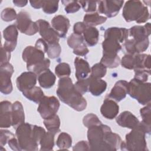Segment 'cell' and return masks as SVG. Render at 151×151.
Instances as JSON below:
<instances>
[{
  "label": "cell",
  "mask_w": 151,
  "mask_h": 151,
  "mask_svg": "<svg viewBox=\"0 0 151 151\" xmlns=\"http://www.w3.org/2000/svg\"><path fill=\"white\" fill-rule=\"evenodd\" d=\"M51 25L60 38H64L70 28V21L63 15H56L51 20Z\"/></svg>",
  "instance_id": "ac0fdd59"
},
{
  "label": "cell",
  "mask_w": 151,
  "mask_h": 151,
  "mask_svg": "<svg viewBox=\"0 0 151 151\" xmlns=\"http://www.w3.org/2000/svg\"><path fill=\"white\" fill-rule=\"evenodd\" d=\"M127 94L140 104L146 105L151 101V84L133 78L128 82Z\"/></svg>",
  "instance_id": "5b68a950"
},
{
  "label": "cell",
  "mask_w": 151,
  "mask_h": 151,
  "mask_svg": "<svg viewBox=\"0 0 151 151\" xmlns=\"http://www.w3.org/2000/svg\"><path fill=\"white\" fill-rule=\"evenodd\" d=\"M38 76L39 84L44 88H50L55 83L56 77L49 68L42 71Z\"/></svg>",
  "instance_id": "484cf974"
},
{
  "label": "cell",
  "mask_w": 151,
  "mask_h": 151,
  "mask_svg": "<svg viewBox=\"0 0 151 151\" xmlns=\"http://www.w3.org/2000/svg\"><path fill=\"white\" fill-rule=\"evenodd\" d=\"M22 58L27 63V68L41 62L45 58L44 52L31 45L24 48L22 53Z\"/></svg>",
  "instance_id": "7c38bea8"
},
{
  "label": "cell",
  "mask_w": 151,
  "mask_h": 151,
  "mask_svg": "<svg viewBox=\"0 0 151 151\" xmlns=\"http://www.w3.org/2000/svg\"><path fill=\"white\" fill-rule=\"evenodd\" d=\"M107 73V68L101 63L94 64L91 68L90 77L95 78H101L104 77Z\"/></svg>",
  "instance_id": "8d00e7d4"
},
{
  "label": "cell",
  "mask_w": 151,
  "mask_h": 151,
  "mask_svg": "<svg viewBox=\"0 0 151 151\" xmlns=\"http://www.w3.org/2000/svg\"><path fill=\"white\" fill-rule=\"evenodd\" d=\"M37 75L31 71L21 73L16 80L17 87L19 91L23 92L35 86Z\"/></svg>",
  "instance_id": "4fadbf2b"
},
{
  "label": "cell",
  "mask_w": 151,
  "mask_h": 151,
  "mask_svg": "<svg viewBox=\"0 0 151 151\" xmlns=\"http://www.w3.org/2000/svg\"><path fill=\"white\" fill-rule=\"evenodd\" d=\"M116 123L120 126L132 129L139 123V119L130 111H124L116 119Z\"/></svg>",
  "instance_id": "44dd1931"
},
{
  "label": "cell",
  "mask_w": 151,
  "mask_h": 151,
  "mask_svg": "<svg viewBox=\"0 0 151 151\" xmlns=\"http://www.w3.org/2000/svg\"><path fill=\"white\" fill-rule=\"evenodd\" d=\"M44 124L48 131L52 132L55 134L60 132V119L57 114L50 118L44 119Z\"/></svg>",
  "instance_id": "836d02e7"
},
{
  "label": "cell",
  "mask_w": 151,
  "mask_h": 151,
  "mask_svg": "<svg viewBox=\"0 0 151 151\" xmlns=\"http://www.w3.org/2000/svg\"><path fill=\"white\" fill-rule=\"evenodd\" d=\"M87 25L83 22H77L75 23L73 26L74 33L78 35H82Z\"/></svg>",
  "instance_id": "9f6ffc18"
},
{
  "label": "cell",
  "mask_w": 151,
  "mask_h": 151,
  "mask_svg": "<svg viewBox=\"0 0 151 151\" xmlns=\"http://www.w3.org/2000/svg\"><path fill=\"white\" fill-rule=\"evenodd\" d=\"M74 66L76 69V77L77 80H82L87 78L91 73V68L88 63L84 59L77 57L74 59Z\"/></svg>",
  "instance_id": "603a6c76"
},
{
  "label": "cell",
  "mask_w": 151,
  "mask_h": 151,
  "mask_svg": "<svg viewBox=\"0 0 151 151\" xmlns=\"http://www.w3.org/2000/svg\"><path fill=\"white\" fill-rule=\"evenodd\" d=\"M84 43V40L82 35H78L74 33L71 34L67 39L68 45L73 49H74Z\"/></svg>",
  "instance_id": "60d3db41"
},
{
  "label": "cell",
  "mask_w": 151,
  "mask_h": 151,
  "mask_svg": "<svg viewBox=\"0 0 151 151\" xmlns=\"http://www.w3.org/2000/svg\"><path fill=\"white\" fill-rule=\"evenodd\" d=\"M83 37L87 45L93 47L96 45L99 41V32L94 27L87 26L83 33Z\"/></svg>",
  "instance_id": "4316f807"
},
{
  "label": "cell",
  "mask_w": 151,
  "mask_h": 151,
  "mask_svg": "<svg viewBox=\"0 0 151 151\" xmlns=\"http://www.w3.org/2000/svg\"><path fill=\"white\" fill-rule=\"evenodd\" d=\"M11 58V52L6 50L3 46H1V65L9 63Z\"/></svg>",
  "instance_id": "6f0895ef"
},
{
  "label": "cell",
  "mask_w": 151,
  "mask_h": 151,
  "mask_svg": "<svg viewBox=\"0 0 151 151\" xmlns=\"http://www.w3.org/2000/svg\"><path fill=\"white\" fill-rule=\"evenodd\" d=\"M43 1H30L29 3L32 7L35 9H40L42 8Z\"/></svg>",
  "instance_id": "94428289"
},
{
  "label": "cell",
  "mask_w": 151,
  "mask_h": 151,
  "mask_svg": "<svg viewBox=\"0 0 151 151\" xmlns=\"http://www.w3.org/2000/svg\"><path fill=\"white\" fill-rule=\"evenodd\" d=\"M14 72V67L9 63L0 65V91L5 95L10 94L13 90L11 78Z\"/></svg>",
  "instance_id": "9c48e42d"
},
{
  "label": "cell",
  "mask_w": 151,
  "mask_h": 151,
  "mask_svg": "<svg viewBox=\"0 0 151 151\" xmlns=\"http://www.w3.org/2000/svg\"><path fill=\"white\" fill-rule=\"evenodd\" d=\"M18 32L15 24L10 25L3 30V37L5 40L4 48L9 51H13L17 44Z\"/></svg>",
  "instance_id": "5bb4252c"
},
{
  "label": "cell",
  "mask_w": 151,
  "mask_h": 151,
  "mask_svg": "<svg viewBox=\"0 0 151 151\" xmlns=\"http://www.w3.org/2000/svg\"><path fill=\"white\" fill-rule=\"evenodd\" d=\"M38 27V32L42 38L48 44L58 43L60 37L57 32L51 27L48 22L44 19H40L36 21Z\"/></svg>",
  "instance_id": "30bf717a"
},
{
  "label": "cell",
  "mask_w": 151,
  "mask_h": 151,
  "mask_svg": "<svg viewBox=\"0 0 151 151\" xmlns=\"http://www.w3.org/2000/svg\"><path fill=\"white\" fill-rule=\"evenodd\" d=\"M150 132L151 126L139 122L138 124L126 135L125 141H122L120 144V149L129 151L147 150L146 134H150Z\"/></svg>",
  "instance_id": "7a4b0ae2"
},
{
  "label": "cell",
  "mask_w": 151,
  "mask_h": 151,
  "mask_svg": "<svg viewBox=\"0 0 151 151\" xmlns=\"http://www.w3.org/2000/svg\"><path fill=\"white\" fill-rule=\"evenodd\" d=\"M134 78L141 81L146 82L148 79V77L150 74V71L145 70H134Z\"/></svg>",
  "instance_id": "f5cc1de1"
},
{
  "label": "cell",
  "mask_w": 151,
  "mask_h": 151,
  "mask_svg": "<svg viewBox=\"0 0 151 151\" xmlns=\"http://www.w3.org/2000/svg\"><path fill=\"white\" fill-rule=\"evenodd\" d=\"M134 70H145L150 71V55L146 54H134Z\"/></svg>",
  "instance_id": "f1b7e54d"
},
{
  "label": "cell",
  "mask_w": 151,
  "mask_h": 151,
  "mask_svg": "<svg viewBox=\"0 0 151 151\" xmlns=\"http://www.w3.org/2000/svg\"><path fill=\"white\" fill-rule=\"evenodd\" d=\"M88 79V91L94 96H99L106 90L107 83L101 78H95L91 77Z\"/></svg>",
  "instance_id": "d4e9b609"
},
{
  "label": "cell",
  "mask_w": 151,
  "mask_h": 151,
  "mask_svg": "<svg viewBox=\"0 0 151 151\" xmlns=\"http://www.w3.org/2000/svg\"><path fill=\"white\" fill-rule=\"evenodd\" d=\"M58 1H43L41 8L45 13L52 14L58 11Z\"/></svg>",
  "instance_id": "ab89813d"
},
{
  "label": "cell",
  "mask_w": 151,
  "mask_h": 151,
  "mask_svg": "<svg viewBox=\"0 0 151 151\" xmlns=\"http://www.w3.org/2000/svg\"><path fill=\"white\" fill-rule=\"evenodd\" d=\"M129 36V30L125 28L110 27L104 32V38H110L119 43L125 41Z\"/></svg>",
  "instance_id": "7402d4cb"
},
{
  "label": "cell",
  "mask_w": 151,
  "mask_h": 151,
  "mask_svg": "<svg viewBox=\"0 0 151 151\" xmlns=\"http://www.w3.org/2000/svg\"><path fill=\"white\" fill-rule=\"evenodd\" d=\"M88 52L89 50L85 43H83L80 46L73 49V53L78 56H85Z\"/></svg>",
  "instance_id": "db71d44e"
},
{
  "label": "cell",
  "mask_w": 151,
  "mask_h": 151,
  "mask_svg": "<svg viewBox=\"0 0 151 151\" xmlns=\"http://www.w3.org/2000/svg\"><path fill=\"white\" fill-rule=\"evenodd\" d=\"M122 16L126 22L135 21L137 24L146 22L150 18L148 8L140 1H127L123 8Z\"/></svg>",
  "instance_id": "3957f363"
},
{
  "label": "cell",
  "mask_w": 151,
  "mask_h": 151,
  "mask_svg": "<svg viewBox=\"0 0 151 151\" xmlns=\"http://www.w3.org/2000/svg\"><path fill=\"white\" fill-rule=\"evenodd\" d=\"M106 68H116L120 64V58L117 55H103L100 60V62Z\"/></svg>",
  "instance_id": "e575fe53"
},
{
  "label": "cell",
  "mask_w": 151,
  "mask_h": 151,
  "mask_svg": "<svg viewBox=\"0 0 151 151\" xmlns=\"http://www.w3.org/2000/svg\"><path fill=\"white\" fill-rule=\"evenodd\" d=\"M64 5V10L67 14L75 13L78 11L81 8V5L78 1H61Z\"/></svg>",
  "instance_id": "7bdbcfd3"
},
{
  "label": "cell",
  "mask_w": 151,
  "mask_h": 151,
  "mask_svg": "<svg viewBox=\"0 0 151 151\" xmlns=\"http://www.w3.org/2000/svg\"><path fill=\"white\" fill-rule=\"evenodd\" d=\"M119 112V106L114 100L106 97L100 107L101 115L107 119L111 120L116 117Z\"/></svg>",
  "instance_id": "e0dca14e"
},
{
  "label": "cell",
  "mask_w": 151,
  "mask_h": 151,
  "mask_svg": "<svg viewBox=\"0 0 151 151\" xmlns=\"http://www.w3.org/2000/svg\"><path fill=\"white\" fill-rule=\"evenodd\" d=\"M150 103L146 104V106L142 108L140 110V116L142 118V122L147 124V126H151V115H150Z\"/></svg>",
  "instance_id": "bcb514c9"
},
{
  "label": "cell",
  "mask_w": 151,
  "mask_h": 151,
  "mask_svg": "<svg viewBox=\"0 0 151 151\" xmlns=\"http://www.w3.org/2000/svg\"><path fill=\"white\" fill-rule=\"evenodd\" d=\"M12 106L7 100L0 103V127L1 129L10 127L12 126Z\"/></svg>",
  "instance_id": "2e32d148"
},
{
  "label": "cell",
  "mask_w": 151,
  "mask_h": 151,
  "mask_svg": "<svg viewBox=\"0 0 151 151\" xmlns=\"http://www.w3.org/2000/svg\"><path fill=\"white\" fill-rule=\"evenodd\" d=\"M22 93L23 96H25L27 99L35 103H40V102L45 96L41 88L36 86Z\"/></svg>",
  "instance_id": "4dcf8cb0"
},
{
  "label": "cell",
  "mask_w": 151,
  "mask_h": 151,
  "mask_svg": "<svg viewBox=\"0 0 151 151\" xmlns=\"http://www.w3.org/2000/svg\"><path fill=\"white\" fill-rule=\"evenodd\" d=\"M83 123L84 126L88 128L93 126L99 125L101 124V122L99 120L97 115L93 113H88L83 117Z\"/></svg>",
  "instance_id": "b9f144b4"
},
{
  "label": "cell",
  "mask_w": 151,
  "mask_h": 151,
  "mask_svg": "<svg viewBox=\"0 0 151 151\" xmlns=\"http://www.w3.org/2000/svg\"><path fill=\"white\" fill-rule=\"evenodd\" d=\"M73 150H90L88 142L86 140H81L77 143L73 147Z\"/></svg>",
  "instance_id": "11a10c76"
},
{
  "label": "cell",
  "mask_w": 151,
  "mask_h": 151,
  "mask_svg": "<svg viewBox=\"0 0 151 151\" xmlns=\"http://www.w3.org/2000/svg\"><path fill=\"white\" fill-rule=\"evenodd\" d=\"M8 145L10 147V148L13 150H16V151H21V149L19 147L17 138H16L15 136L11 138L9 141L8 142Z\"/></svg>",
  "instance_id": "91938a15"
},
{
  "label": "cell",
  "mask_w": 151,
  "mask_h": 151,
  "mask_svg": "<svg viewBox=\"0 0 151 151\" xmlns=\"http://www.w3.org/2000/svg\"><path fill=\"white\" fill-rule=\"evenodd\" d=\"M61 52V48L58 42L48 44L47 53L49 58L51 59L58 58L60 55Z\"/></svg>",
  "instance_id": "ee69618b"
},
{
  "label": "cell",
  "mask_w": 151,
  "mask_h": 151,
  "mask_svg": "<svg viewBox=\"0 0 151 151\" xmlns=\"http://www.w3.org/2000/svg\"><path fill=\"white\" fill-rule=\"evenodd\" d=\"M46 132L45 130L41 127L38 126L37 125H33L32 126V133H33V136L35 139V140L40 144V142L44 136V135L45 134Z\"/></svg>",
  "instance_id": "f907efd6"
},
{
  "label": "cell",
  "mask_w": 151,
  "mask_h": 151,
  "mask_svg": "<svg viewBox=\"0 0 151 151\" xmlns=\"http://www.w3.org/2000/svg\"><path fill=\"white\" fill-rule=\"evenodd\" d=\"M103 55H117L122 49L120 44L116 40L110 38H104L102 42Z\"/></svg>",
  "instance_id": "83f0119b"
},
{
  "label": "cell",
  "mask_w": 151,
  "mask_h": 151,
  "mask_svg": "<svg viewBox=\"0 0 151 151\" xmlns=\"http://www.w3.org/2000/svg\"><path fill=\"white\" fill-rule=\"evenodd\" d=\"M50 65V60L48 58H45L41 62L34 65H32L30 67L27 68V70L28 71H31L35 73L38 76L42 71L48 69Z\"/></svg>",
  "instance_id": "f35d334b"
},
{
  "label": "cell",
  "mask_w": 151,
  "mask_h": 151,
  "mask_svg": "<svg viewBox=\"0 0 151 151\" xmlns=\"http://www.w3.org/2000/svg\"><path fill=\"white\" fill-rule=\"evenodd\" d=\"M78 3L81 5L84 11L86 12L93 13L95 12L97 8V1H80Z\"/></svg>",
  "instance_id": "681fc988"
},
{
  "label": "cell",
  "mask_w": 151,
  "mask_h": 151,
  "mask_svg": "<svg viewBox=\"0 0 151 151\" xmlns=\"http://www.w3.org/2000/svg\"><path fill=\"white\" fill-rule=\"evenodd\" d=\"M15 25L21 33L27 35H33L38 31L36 22H33L29 13L25 11L18 14Z\"/></svg>",
  "instance_id": "52a82bcc"
},
{
  "label": "cell",
  "mask_w": 151,
  "mask_h": 151,
  "mask_svg": "<svg viewBox=\"0 0 151 151\" xmlns=\"http://www.w3.org/2000/svg\"><path fill=\"white\" fill-rule=\"evenodd\" d=\"M149 38H146L140 41H136L134 40L129 39L124 41L123 44L127 54L134 55L145 51L149 47Z\"/></svg>",
  "instance_id": "9a60e30c"
},
{
  "label": "cell",
  "mask_w": 151,
  "mask_h": 151,
  "mask_svg": "<svg viewBox=\"0 0 151 151\" xmlns=\"http://www.w3.org/2000/svg\"><path fill=\"white\" fill-rule=\"evenodd\" d=\"M123 3L124 1H97L98 11L107 17H114L119 12Z\"/></svg>",
  "instance_id": "8fae6325"
},
{
  "label": "cell",
  "mask_w": 151,
  "mask_h": 151,
  "mask_svg": "<svg viewBox=\"0 0 151 151\" xmlns=\"http://www.w3.org/2000/svg\"><path fill=\"white\" fill-rule=\"evenodd\" d=\"M150 23L144 25H134L129 30V35L136 41H140L147 38L150 34Z\"/></svg>",
  "instance_id": "ffe728a7"
},
{
  "label": "cell",
  "mask_w": 151,
  "mask_h": 151,
  "mask_svg": "<svg viewBox=\"0 0 151 151\" xmlns=\"http://www.w3.org/2000/svg\"><path fill=\"white\" fill-rule=\"evenodd\" d=\"M14 136V134L11 132L1 129L0 131V146H4L8 143L11 138Z\"/></svg>",
  "instance_id": "816d5d0a"
},
{
  "label": "cell",
  "mask_w": 151,
  "mask_h": 151,
  "mask_svg": "<svg viewBox=\"0 0 151 151\" xmlns=\"http://www.w3.org/2000/svg\"><path fill=\"white\" fill-rule=\"evenodd\" d=\"M56 93L59 99L77 111L86 109L87 101L82 94L74 88V84L69 77L60 78Z\"/></svg>",
  "instance_id": "6da1fadb"
},
{
  "label": "cell",
  "mask_w": 151,
  "mask_h": 151,
  "mask_svg": "<svg viewBox=\"0 0 151 151\" xmlns=\"http://www.w3.org/2000/svg\"><path fill=\"white\" fill-rule=\"evenodd\" d=\"M55 134L48 131L41 139L40 145V150H52L54 146V136Z\"/></svg>",
  "instance_id": "d6a6232c"
},
{
  "label": "cell",
  "mask_w": 151,
  "mask_h": 151,
  "mask_svg": "<svg viewBox=\"0 0 151 151\" xmlns=\"http://www.w3.org/2000/svg\"><path fill=\"white\" fill-rule=\"evenodd\" d=\"M13 3L14 4L18 6V7H24L25 6L27 3H28V1H25V0H14L13 1Z\"/></svg>",
  "instance_id": "6125c7cd"
},
{
  "label": "cell",
  "mask_w": 151,
  "mask_h": 151,
  "mask_svg": "<svg viewBox=\"0 0 151 151\" xmlns=\"http://www.w3.org/2000/svg\"><path fill=\"white\" fill-rule=\"evenodd\" d=\"M104 141L110 147L111 151L117 150L120 147L122 142L120 136L118 134L112 132L111 130L106 133Z\"/></svg>",
  "instance_id": "1f68e13d"
},
{
  "label": "cell",
  "mask_w": 151,
  "mask_h": 151,
  "mask_svg": "<svg viewBox=\"0 0 151 151\" xmlns=\"http://www.w3.org/2000/svg\"><path fill=\"white\" fill-rule=\"evenodd\" d=\"M111 129L109 126L102 123L88 128L87 139L90 150L111 151L104 141L105 135Z\"/></svg>",
  "instance_id": "277c9868"
},
{
  "label": "cell",
  "mask_w": 151,
  "mask_h": 151,
  "mask_svg": "<svg viewBox=\"0 0 151 151\" xmlns=\"http://www.w3.org/2000/svg\"><path fill=\"white\" fill-rule=\"evenodd\" d=\"M128 82L120 80L117 81L111 88L107 97L110 98L116 102H119L125 99L127 94Z\"/></svg>",
  "instance_id": "d6986e66"
},
{
  "label": "cell",
  "mask_w": 151,
  "mask_h": 151,
  "mask_svg": "<svg viewBox=\"0 0 151 151\" xmlns=\"http://www.w3.org/2000/svg\"><path fill=\"white\" fill-rule=\"evenodd\" d=\"M107 18L99 15L98 12L88 13L86 14L83 18V22L88 27H96L105 22Z\"/></svg>",
  "instance_id": "f546056e"
},
{
  "label": "cell",
  "mask_w": 151,
  "mask_h": 151,
  "mask_svg": "<svg viewBox=\"0 0 151 151\" xmlns=\"http://www.w3.org/2000/svg\"><path fill=\"white\" fill-rule=\"evenodd\" d=\"M56 145L61 150H67L72 146V138L69 134L61 132L58 136Z\"/></svg>",
  "instance_id": "d590c367"
},
{
  "label": "cell",
  "mask_w": 151,
  "mask_h": 151,
  "mask_svg": "<svg viewBox=\"0 0 151 151\" xmlns=\"http://www.w3.org/2000/svg\"><path fill=\"white\" fill-rule=\"evenodd\" d=\"M48 44L45 40H44L42 38H40V39L37 40L35 42V47L37 48L42 51L44 53L47 52V49H48Z\"/></svg>",
  "instance_id": "680465c9"
},
{
  "label": "cell",
  "mask_w": 151,
  "mask_h": 151,
  "mask_svg": "<svg viewBox=\"0 0 151 151\" xmlns=\"http://www.w3.org/2000/svg\"><path fill=\"white\" fill-rule=\"evenodd\" d=\"M74 88L77 91L83 95L88 91V77L85 79L78 80V81L74 84Z\"/></svg>",
  "instance_id": "c3c4849f"
},
{
  "label": "cell",
  "mask_w": 151,
  "mask_h": 151,
  "mask_svg": "<svg viewBox=\"0 0 151 151\" xmlns=\"http://www.w3.org/2000/svg\"><path fill=\"white\" fill-rule=\"evenodd\" d=\"M60 107V102L55 96H44L40 102L37 111L43 119L56 114Z\"/></svg>",
  "instance_id": "ba28073f"
},
{
  "label": "cell",
  "mask_w": 151,
  "mask_h": 151,
  "mask_svg": "<svg viewBox=\"0 0 151 151\" xmlns=\"http://www.w3.org/2000/svg\"><path fill=\"white\" fill-rule=\"evenodd\" d=\"M17 14L15 10L12 8H4L1 14V19L5 22H10L15 19L17 17Z\"/></svg>",
  "instance_id": "f6af8a7d"
},
{
  "label": "cell",
  "mask_w": 151,
  "mask_h": 151,
  "mask_svg": "<svg viewBox=\"0 0 151 151\" xmlns=\"http://www.w3.org/2000/svg\"><path fill=\"white\" fill-rule=\"evenodd\" d=\"M71 72L70 66L66 63H59L55 67V74L60 78L65 77H69L71 74Z\"/></svg>",
  "instance_id": "74e56055"
},
{
  "label": "cell",
  "mask_w": 151,
  "mask_h": 151,
  "mask_svg": "<svg viewBox=\"0 0 151 151\" xmlns=\"http://www.w3.org/2000/svg\"><path fill=\"white\" fill-rule=\"evenodd\" d=\"M134 55L126 54L122 57V60H120V64L122 66L129 70L134 69Z\"/></svg>",
  "instance_id": "7dc6e473"
},
{
  "label": "cell",
  "mask_w": 151,
  "mask_h": 151,
  "mask_svg": "<svg viewBox=\"0 0 151 151\" xmlns=\"http://www.w3.org/2000/svg\"><path fill=\"white\" fill-rule=\"evenodd\" d=\"M32 124L24 123L15 129V135L21 150L36 151L38 143L35 140L32 133Z\"/></svg>",
  "instance_id": "8992f818"
},
{
  "label": "cell",
  "mask_w": 151,
  "mask_h": 151,
  "mask_svg": "<svg viewBox=\"0 0 151 151\" xmlns=\"http://www.w3.org/2000/svg\"><path fill=\"white\" fill-rule=\"evenodd\" d=\"M25 123V114L22 103L16 101L12 106V126L15 129Z\"/></svg>",
  "instance_id": "cb8c5ba5"
}]
</instances>
